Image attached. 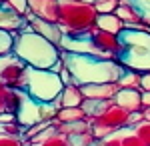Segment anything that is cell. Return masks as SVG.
I'll list each match as a JSON object with an SVG mask.
<instances>
[{
	"label": "cell",
	"mask_w": 150,
	"mask_h": 146,
	"mask_svg": "<svg viewBox=\"0 0 150 146\" xmlns=\"http://www.w3.org/2000/svg\"><path fill=\"white\" fill-rule=\"evenodd\" d=\"M60 58L64 60V66L70 70L74 84H102V82H116L122 66L110 58L94 56V54H74L60 50Z\"/></svg>",
	"instance_id": "cell-1"
},
{
	"label": "cell",
	"mask_w": 150,
	"mask_h": 146,
	"mask_svg": "<svg viewBox=\"0 0 150 146\" xmlns=\"http://www.w3.org/2000/svg\"><path fill=\"white\" fill-rule=\"evenodd\" d=\"M12 52L24 60L28 66L50 70V66L60 58V48L52 44L48 38L32 30L30 24H26L22 30L14 32V46Z\"/></svg>",
	"instance_id": "cell-2"
},
{
	"label": "cell",
	"mask_w": 150,
	"mask_h": 146,
	"mask_svg": "<svg viewBox=\"0 0 150 146\" xmlns=\"http://www.w3.org/2000/svg\"><path fill=\"white\" fill-rule=\"evenodd\" d=\"M120 50L116 54V62L124 68L136 72L150 70V30L144 28H124L118 34Z\"/></svg>",
	"instance_id": "cell-3"
},
{
	"label": "cell",
	"mask_w": 150,
	"mask_h": 146,
	"mask_svg": "<svg viewBox=\"0 0 150 146\" xmlns=\"http://www.w3.org/2000/svg\"><path fill=\"white\" fill-rule=\"evenodd\" d=\"M98 12L94 4L80 0H58V26L62 32H86L94 28Z\"/></svg>",
	"instance_id": "cell-4"
},
{
	"label": "cell",
	"mask_w": 150,
	"mask_h": 146,
	"mask_svg": "<svg viewBox=\"0 0 150 146\" xmlns=\"http://www.w3.org/2000/svg\"><path fill=\"white\" fill-rule=\"evenodd\" d=\"M62 88H64V84L60 80V74H54L52 70L26 66L22 86L18 90L28 92L32 98H36L40 102H54L60 96Z\"/></svg>",
	"instance_id": "cell-5"
},
{
	"label": "cell",
	"mask_w": 150,
	"mask_h": 146,
	"mask_svg": "<svg viewBox=\"0 0 150 146\" xmlns=\"http://www.w3.org/2000/svg\"><path fill=\"white\" fill-rule=\"evenodd\" d=\"M128 118H130V112L124 110L122 106H118L116 102H112L100 116L90 118V132L94 134L96 140L106 138V136L112 134V132H118V130L126 128Z\"/></svg>",
	"instance_id": "cell-6"
},
{
	"label": "cell",
	"mask_w": 150,
	"mask_h": 146,
	"mask_svg": "<svg viewBox=\"0 0 150 146\" xmlns=\"http://www.w3.org/2000/svg\"><path fill=\"white\" fill-rule=\"evenodd\" d=\"M58 48L66 50V52H74V54H94V56H98L92 40V28L86 30V32H64Z\"/></svg>",
	"instance_id": "cell-7"
},
{
	"label": "cell",
	"mask_w": 150,
	"mask_h": 146,
	"mask_svg": "<svg viewBox=\"0 0 150 146\" xmlns=\"http://www.w3.org/2000/svg\"><path fill=\"white\" fill-rule=\"evenodd\" d=\"M16 122L20 126H34L38 122H44L42 120V102L32 98L28 92L22 90V102H20V108L16 112Z\"/></svg>",
	"instance_id": "cell-8"
},
{
	"label": "cell",
	"mask_w": 150,
	"mask_h": 146,
	"mask_svg": "<svg viewBox=\"0 0 150 146\" xmlns=\"http://www.w3.org/2000/svg\"><path fill=\"white\" fill-rule=\"evenodd\" d=\"M92 40H94V46H96L98 56L116 60V54H118V50H120L118 34L106 32V30H100V28L94 26V28H92Z\"/></svg>",
	"instance_id": "cell-9"
},
{
	"label": "cell",
	"mask_w": 150,
	"mask_h": 146,
	"mask_svg": "<svg viewBox=\"0 0 150 146\" xmlns=\"http://www.w3.org/2000/svg\"><path fill=\"white\" fill-rule=\"evenodd\" d=\"M24 18H26V24H30L32 26V30L38 34H42L44 38H48L52 44L60 46V40H62V28L58 26L56 22H48V20H44V18H40V16H36L34 12H26L24 14Z\"/></svg>",
	"instance_id": "cell-10"
},
{
	"label": "cell",
	"mask_w": 150,
	"mask_h": 146,
	"mask_svg": "<svg viewBox=\"0 0 150 146\" xmlns=\"http://www.w3.org/2000/svg\"><path fill=\"white\" fill-rule=\"evenodd\" d=\"M26 26V18L12 8L8 2H0V28L8 32H18Z\"/></svg>",
	"instance_id": "cell-11"
},
{
	"label": "cell",
	"mask_w": 150,
	"mask_h": 146,
	"mask_svg": "<svg viewBox=\"0 0 150 146\" xmlns=\"http://www.w3.org/2000/svg\"><path fill=\"white\" fill-rule=\"evenodd\" d=\"M84 98H94V100H114L116 92L120 90L118 82H102V84H84L80 86Z\"/></svg>",
	"instance_id": "cell-12"
},
{
	"label": "cell",
	"mask_w": 150,
	"mask_h": 146,
	"mask_svg": "<svg viewBox=\"0 0 150 146\" xmlns=\"http://www.w3.org/2000/svg\"><path fill=\"white\" fill-rule=\"evenodd\" d=\"M114 102L128 112H138V110H142V90L120 88L114 96Z\"/></svg>",
	"instance_id": "cell-13"
},
{
	"label": "cell",
	"mask_w": 150,
	"mask_h": 146,
	"mask_svg": "<svg viewBox=\"0 0 150 146\" xmlns=\"http://www.w3.org/2000/svg\"><path fill=\"white\" fill-rule=\"evenodd\" d=\"M28 8L48 22H58V0H28Z\"/></svg>",
	"instance_id": "cell-14"
},
{
	"label": "cell",
	"mask_w": 150,
	"mask_h": 146,
	"mask_svg": "<svg viewBox=\"0 0 150 146\" xmlns=\"http://www.w3.org/2000/svg\"><path fill=\"white\" fill-rule=\"evenodd\" d=\"M54 102H56L60 108H76V106H82V102H84L82 88L78 84H68V86L62 88L60 96Z\"/></svg>",
	"instance_id": "cell-15"
},
{
	"label": "cell",
	"mask_w": 150,
	"mask_h": 146,
	"mask_svg": "<svg viewBox=\"0 0 150 146\" xmlns=\"http://www.w3.org/2000/svg\"><path fill=\"white\" fill-rule=\"evenodd\" d=\"M94 26L100 28V30H106V32H112V34H120L124 28H126L124 22L116 16V12H110V14H98Z\"/></svg>",
	"instance_id": "cell-16"
},
{
	"label": "cell",
	"mask_w": 150,
	"mask_h": 146,
	"mask_svg": "<svg viewBox=\"0 0 150 146\" xmlns=\"http://www.w3.org/2000/svg\"><path fill=\"white\" fill-rule=\"evenodd\" d=\"M116 16L124 22V26L128 28H144V30H148L142 20H140V16L136 14V10L132 8V6H128V4H120L118 8H116Z\"/></svg>",
	"instance_id": "cell-17"
},
{
	"label": "cell",
	"mask_w": 150,
	"mask_h": 146,
	"mask_svg": "<svg viewBox=\"0 0 150 146\" xmlns=\"http://www.w3.org/2000/svg\"><path fill=\"white\" fill-rule=\"evenodd\" d=\"M112 102L114 100H94V98H84V102H82V110L86 112L88 118H96V116H100Z\"/></svg>",
	"instance_id": "cell-18"
},
{
	"label": "cell",
	"mask_w": 150,
	"mask_h": 146,
	"mask_svg": "<svg viewBox=\"0 0 150 146\" xmlns=\"http://www.w3.org/2000/svg\"><path fill=\"white\" fill-rule=\"evenodd\" d=\"M120 4L132 6L136 10V14L140 16L142 24L150 30V0H120Z\"/></svg>",
	"instance_id": "cell-19"
},
{
	"label": "cell",
	"mask_w": 150,
	"mask_h": 146,
	"mask_svg": "<svg viewBox=\"0 0 150 146\" xmlns=\"http://www.w3.org/2000/svg\"><path fill=\"white\" fill-rule=\"evenodd\" d=\"M116 82H118L120 88H136V90H140V72L122 66V72H120V76H118Z\"/></svg>",
	"instance_id": "cell-20"
},
{
	"label": "cell",
	"mask_w": 150,
	"mask_h": 146,
	"mask_svg": "<svg viewBox=\"0 0 150 146\" xmlns=\"http://www.w3.org/2000/svg\"><path fill=\"white\" fill-rule=\"evenodd\" d=\"M88 116L82 110V106H76V108H60L56 116V122L66 124V122H78V120H86Z\"/></svg>",
	"instance_id": "cell-21"
},
{
	"label": "cell",
	"mask_w": 150,
	"mask_h": 146,
	"mask_svg": "<svg viewBox=\"0 0 150 146\" xmlns=\"http://www.w3.org/2000/svg\"><path fill=\"white\" fill-rule=\"evenodd\" d=\"M118 132H120V138H122V146H146L142 142V138L134 132V128H130V126L118 130Z\"/></svg>",
	"instance_id": "cell-22"
},
{
	"label": "cell",
	"mask_w": 150,
	"mask_h": 146,
	"mask_svg": "<svg viewBox=\"0 0 150 146\" xmlns=\"http://www.w3.org/2000/svg\"><path fill=\"white\" fill-rule=\"evenodd\" d=\"M68 140H70V146H94V142H96V138H94V134L90 130L78 132V134H70Z\"/></svg>",
	"instance_id": "cell-23"
},
{
	"label": "cell",
	"mask_w": 150,
	"mask_h": 146,
	"mask_svg": "<svg viewBox=\"0 0 150 146\" xmlns=\"http://www.w3.org/2000/svg\"><path fill=\"white\" fill-rule=\"evenodd\" d=\"M12 46H14V32H8V30L0 28V56L10 54Z\"/></svg>",
	"instance_id": "cell-24"
},
{
	"label": "cell",
	"mask_w": 150,
	"mask_h": 146,
	"mask_svg": "<svg viewBox=\"0 0 150 146\" xmlns=\"http://www.w3.org/2000/svg\"><path fill=\"white\" fill-rule=\"evenodd\" d=\"M92 4L98 14H110L116 12V8L120 6V0H94Z\"/></svg>",
	"instance_id": "cell-25"
},
{
	"label": "cell",
	"mask_w": 150,
	"mask_h": 146,
	"mask_svg": "<svg viewBox=\"0 0 150 146\" xmlns=\"http://www.w3.org/2000/svg\"><path fill=\"white\" fill-rule=\"evenodd\" d=\"M40 146H70V140L66 134H62V132H54V134H50L48 138H44Z\"/></svg>",
	"instance_id": "cell-26"
},
{
	"label": "cell",
	"mask_w": 150,
	"mask_h": 146,
	"mask_svg": "<svg viewBox=\"0 0 150 146\" xmlns=\"http://www.w3.org/2000/svg\"><path fill=\"white\" fill-rule=\"evenodd\" d=\"M132 128H134V132L142 138V142H144L146 146H150V120L144 118L142 122H138L136 126H132Z\"/></svg>",
	"instance_id": "cell-27"
},
{
	"label": "cell",
	"mask_w": 150,
	"mask_h": 146,
	"mask_svg": "<svg viewBox=\"0 0 150 146\" xmlns=\"http://www.w3.org/2000/svg\"><path fill=\"white\" fill-rule=\"evenodd\" d=\"M20 134H0V146H24Z\"/></svg>",
	"instance_id": "cell-28"
},
{
	"label": "cell",
	"mask_w": 150,
	"mask_h": 146,
	"mask_svg": "<svg viewBox=\"0 0 150 146\" xmlns=\"http://www.w3.org/2000/svg\"><path fill=\"white\" fill-rule=\"evenodd\" d=\"M6 2H8V4H10L18 14H22V16L30 10V8H28V0H6Z\"/></svg>",
	"instance_id": "cell-29"
},
{
	"label": "cell",
	"mask_w": 150,
	"mask_h": 146,
	"mask_svg": "<svg viewBox=\"0 0 150 146\" xmlns=\"http://www.w3.org/2000/svg\"><path fill=\"white\" fill-rule=\"evenodd\" d=\"M140 90L142 92L150 90V70L148 72H140Z\"/></svg>",
	"instance_id": "cell-30"
},
{
	"label": "cell",
	"mask_w": 150,
	"mask_h": 146,
	"mask_svg": "<svg viewBox=\"0 0 150 146\" xmlns=\"http://www.w3.org/2000/svg\"><path fill=\"white\" fill-rule=\"evenodd\" d=\"M60 80H62V84H64V86L74 84V78H72V74H70V70H68L66 66L62 68V72H60Z\"/></svg>",
	"instance_id": "cell-31"
},
{
	"label": "cell",
	"mask_w": 150,
	"mask_h": 146,
	"mask_svg": "<svg viewBox=\"0 0 150 146\" xmlns=\"http://www.w3.org/2000/svg\"><path fill=\"white\" fill-rule=\"evenodd\" d=\"M0 122H2V124L16 122V114H14V112H8V110H2V112H0Z\"/></svg>",
	"instance_id": "cell-32"
},
{
	"label": "cell",
	"mask_w": 150,
	"mask_h": 146,
	"mask_svg": "<svg viewBox=\"0 0 150 146\" xmlns=\"http://www.w3.org/2000/svg\"><path fill=\"white\" fill-rule=\"evenodd\" d=\"M62 68H64V60H62V58H58L56 62L50 66V70H52L54 74H60V72H62Z\"/></svg>",
	"instance_id": "cell-33"
},
{
	"label": "cell",
	"mask_w": 150,
	"mask_h": 146,
	"mask_svg": "<svg viewBox=\"0 0 150 146\" xmlns=\"http://www.w3.org/2000/svg\"><path fill=\"white\" fill-rule=\"evenodd\" d=\"M142 108H150V90L142 92Z\"/></svg>",
	"instance_id": "cell-34"
},
{
	"label": "cell",
	"mask_w": 150,
	"mask_h": 146,
	"mask_svg": "<svg viewBox=\"0 0 150 146\" xmlns=\"http://www.w3.org/2000/svg\"><path fill=\"white\" fill-rule=\"evenodd\" d=\"M142 114H144L146 120H150V108H142Z\"/></svg>",
	"instance_id": "cell-35"
},
{
	"label": "cell",
	"mask_w": 150,
	"mask_h": 146,
	"mask_svg": "<svg viewBox=\"0 0 150 146\" xmlns=\"http://www.w3.org/2000/svg\"><path fill=\"white\" fill-rule=\"evenodd\" d=\"M80 2H88V4H92L94 0H80Z\"/></svg>",
	"instance_id": "cell-36"
},
{
	"label": "cell",
	"mask_w": 150,
	"mask_h": 146,
	"mask_svg": "<svg viewBox=\"0 0 150 146\" xmlns=\"http://www.w3.org/2000/svg\"><path fill=\"white\" fill-rule=\"evenodd\" d=\"M2 110H4V104H2V102H0V112H2Z\"/></svg>",
	"instance_id": "cell-37"
}]
</instances>
